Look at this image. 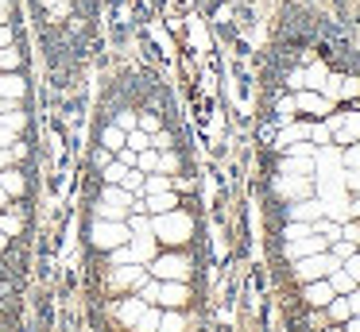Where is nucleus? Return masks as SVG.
Returning <instances> with one entry per match:
<instances>
[{"instance_id":"obj_17","label":"nucleus","mask_w":360,"mask_h":332,"mask_svg":"<svg viewBox=\"0 0 360 332\" xmlns=\"http://www.w3.org/2000/svg\"><path fill=\"white\" fill-rule=\"evenodd\" d=\"M345 190L360 193V166H345Z\"/></svg>"},{"instance_id":"obj_14","label":"nucleus","mask_w":360,"mask_h":332,"mask_svg":"<svg viewBox=\"0 0 360 332\" xmlns=\"http://www.w3.org/2000/svg\"><path fill=\"white\" fill-rule=\"evenodd\" d=\"M356 251H360V244H352V239H333V244H329V255H333L337 263H349Z\"/></svg>"},{"instance_id":"obj_20","label":"nucleus","mask_w":360,"mask_h":332,"mask_svg":"<svg viewBox=\"0 0 360 332\" xmlns=\"http://www.w3.org/2000/svg\"><path fill=\"white\" fill-rule=\"evenodd\" d=\"M341 328H345V332H360V313H356V317H349V321H345Z\"/></svg>"},{"instance_id":"obj_12","label":"nucleus","mask_w":360,"mask_h":332,"mask_svg":"<svg viewBox=\"0 0 360 332\" xmlns=\"http://www.w3.org/2000/svg\"><path fill=\"white\" fill-rule=\"evenodd\" d=\"M155 332H186V317H182V309H163V321H159Z\"/></svg>"},{"instance_id":"obj_7","label":"nucleus","mask_w":360,"mask_h":332,"mask_svg":"<svg viewBox=\"0 0 360 332\" xmlns=\"http://www.w3.org/2000/svg\"><path fill=\"white\" fill-rule=\"evenodd\" d=\"M318 251H329V239L318 236V232H310V236H302V239H287V244H283V259H287V263H298V259L318 255Z\"/></svg>"},{"instance_id":"obj_21","label":"nucleus","mask_w":360,"mask_h":332,"mask_svg":"<svg viewBox=\"0 0 360 332\" xmlns=\"http://www.w3.org/2000/svg\"><path fill=\"white\" fill-rule=\"evenodd\" d=\"M352 216L360 220V193H352Z\"/></svg>"},{"instance_id":"obj_6","label":"nucleus","mask_w":360,"mask_h":332,"mask_svg":"<svg viewBox=\"0 0 360 332\" xmlns=\"http://www.w3.org/2000/svg\"><path fill=\"white\" fill-rule=\"evenodd\" d=\"M143 309H148L143 298H136V293H120V298L112 301V321H117L120 328H136V321L143 317Z\"/></svg>"},{"instance_id":"obj_2","label":"nucleus","mask_w":360,"mask_h":332,"mask_svg":"<svg viewBox=\"0 0 360 332\" xmlns=\"http://www.w3.org/2000/svg\"><path fill=\"white\" fill-rule=\"evenodd\" d=\"M314 193V174L302 178V174H279L275 170L271 174V197L279 201V205H287V201H302Z\"/></svg>"},{"instance_id":"obj_9","label":"nucleus","mask_w":360,"mask_h":332,"mask_svg":"<svg viewBox=\"0 0 360 332\" xmlns=\"http://www.w3.org/2000/svg\"><path fill=\"white\" fill-rule=\"evenodd\" d=\"M186 301H190V282H163L159 309H186Z\"/></svg>"},{"instance_id":"obj_15","label":"nucleus","mask_w":360,"mask_h":332,"mask_svg":"<svg viewBox=\"0 0 360 332\" xmlns=\"http://www.w3.org/2000/svg\"><path fill=\"white\" fill-rule=\"evenodd\" d=\"M159 290H163V282H159V278H148V282L136 290V298H143L148 305H159Z\"/></svg>"},{"instance_id":"obj_11","label":"nucleus","mask_w":360,"mask_h":332,"mask_svg":"<svg viewBox=\"0 0 360 332\" xmlns=\"http://www.w3.org/2000/svg\"><path fill=\"white\" fill-rule=\"evenodd\" d=\"M326 317H329V324H345V321L352 317V309H349V298H341V293H337V298L326 305Z\"/></svg>"},{"instance_id":"obj_3","label":"nucleus","mask_w":360,"mask_h":332,"mask_svg":"<svg viewBox=\"0 0 360 332\" xmlns=\"http://www.w3.org/2000/svg\"><path fill=\"white\" fill-rule=\"evenodd\" d=\"M148 267L140 263H124V267H105V282H109L112 293H136L143 282H148Z\"/></svg>"},{"instance_id":"obj_4","label":"nucleus","mask_w":360,"mask_h":332,"mask_svg":"<svg viewBox=\"0 0 360 332\" xmlns=\"http://www.w3.org/2000/svg\"><path fill=\"white\" fill-rule=\"evenodd\" d=\"M333 267H341V263H337L329 251H318V255H306V259L290 263V274H295L298 282H318V278H329Z\"/></svg>"},{"instance_id":"obj_16","label":"nucleus","mask_w":360,"mask_h":332,"mask_svg":"<svg viewBox=\"0 0 360 332\" xmlns=\"http://www.w3.org/2000/svg\"><path fill=\"white\" fill-rule=\"evenodd\" d=\"M341 162L345 166H360V139H352V143L341 147Z\"/></svg>"},{"instance_id":"obj_22","label":"nucleus","mask_w":360,"mask_h":332,"mask_svg":"<svg viewBox=\"0 0 360 332\" xmlns=\"http://www.w3.org/2000/svg\"><path fill=\"white\" fill-rule=\"evenodd\" d=\"M321 332H345V328H341V324H326Z\"/></svg>"},{"instance_id":"obj_1","label":"nucleus","mask_w":360,"mask_h":332,"mask_svg":"<svg viewBox=\"0 0 360 332\" xmlns=\"http://www.w3.org/2000/svg\"><path fill=\"white\" fill-rule=\"evenodd\" d=\"M148 274L159 278V282H190V274H194V255L186 247H163L148 263Z\"/></svg>"},{"instance_id":"obj_18","label":"nucleus","mask_w":360,"mask_h":332,"mask_svg":"<svg viewBox=\"0 0 360 332\" xmlns=\"http://www.w3.org/2000/svg\"><path fill=\"white\" fill-rule=\"evenodd\" d=\"M341 267H345V270H349V274H352V278H356V282H360V251L352 255L349 263H341Z\"/></svg>"},{"instance_id":"obj_5","label":"nucleus","mask_w":360,"mask_h":332,"mask_svg":"<svg viewBox=\"0 0 360 332\" xmlns=\"http://www.w3.org/2000/svg\"><path fill=\"white\" fill-rule=\"evenodd\" d=\"M326 216V208H321V197L318 193H310V197L302 201H287L283 205V220H295V224H314Z\"/></svg>"},{"instance_id":"obj_8","label":"nucleus","mask_w":360,"mask_h":332,"mask_svg":"<svg viewBox=\"0 0 360 332\" xmlns=\"http://www.w3.org/2000/svg\"><path fill=\"white\" fill-rule=\"evenodd\" d=\"M333 298H337V293H333V286H329L326 278H318V282H302V301L310 309H326Z\"/></svg>"},{"instance_id":"obj_19","label":"nucleus","mask_w":360,"mask_h":332,"mask_svg":"<svg viewBox=\"0 0 360 332\" xmlns=\"http://www.w3.org/2000/svg\"><path fill=\"white\" fill-rule=\"evenodd\" d=\"M349 309H352V317H356V313H360V286H356V290H352V293H349Z\"/></svg>"},{"instance_id":"obj_13","label":"nucleus","mask_w":360,"mask_h":332,"mask_svg":"<svg viewBox=\"0 0 360 332\" xmlns=\"http://www.w3.org/2000/svg\"><path fill=\"white\" fill-rule=\"evenodd\" d=\"M159 321H163V309H159V305H148V309H143V317L136 321L132 332H155Z\"/></svg>"},{"instance_id":"obj_10","label":"nucleus","mask_w":360,"mask_h":332,"mask_svg":"<svg viewBox=\"0 0 360 332\" xmlns=\"http://www.w3.org/2000/svg\"><path fill=\"white\" fill-rule=\"evenodd\" d=\"M326 282L333 286V293H341V298H349V293L360 286V282H356V278H352L345 267H333V270H329V278H326Z\"/></svg>"}]
</instances>
